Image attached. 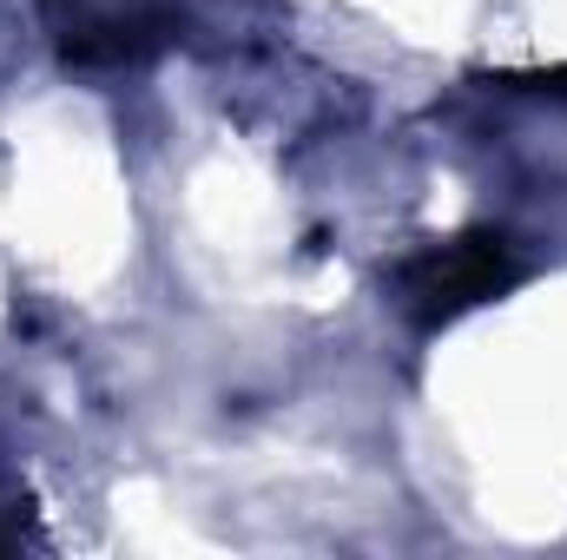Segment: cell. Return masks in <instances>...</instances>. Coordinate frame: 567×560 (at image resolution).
Returning <instances> with one entry per match:
<instances>
[{"label":"cell","mask_w":567,"mask_h":560,"mask_svg":"<svg viewBox=\"0 0 567 560\" xmlns=\"http://www.w3.org/2000/svg\"><path fill=\"white\" fill-rule=\"evenodd\" d=\"M390 283H396V310L416 330H442V323L495 303L502 290H515L522 258L502 231H455V238H435L423 251H410Z\"/></svg>","instance_id":"1"},{"label":"cell","mask_w":567,"mask_h":560,"mask_svg":"<svg viewBox=\"0 0 567 560\" xmlns=\"http://www.w3.org/2000/svg\"><path fill=\"white\" fill-rule=\"evenodd\" d=\"M502 86H508V93H555V100H567V66H542V73H502Z\"/></svg>","instance_id":"2"}]
</instances>
